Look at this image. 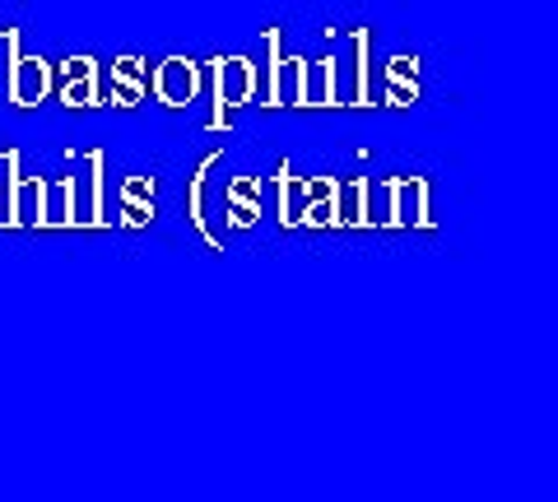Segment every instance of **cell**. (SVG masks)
I'll list each match as a JSON object with an SVG mask.
<instances>
[{
	"label": "cell",
	"instance_id": "obj_14",
	"mask_svg": "<svg viewBox=\"0 0 558 502\" xmlns=\"http://www.w3.org/2000/svg\"><path fill=\"white\" fill-rule=\"evenodd\" d=\"M84 163H89V210H84V223H89V229H108V192H102V168H108V154L94 149Z\"/></svg>",
	"mask_w": 558,
	"mask_h": 502
},
{
	"label": "cell",
	"instance_id": "obj_5",
	"mask_svg": "<svg viewBox=\"0 0 558 502\" xmlns=\"http://www.w3.org/2000/svg\"><path fill=\"white\" fill-rule=\"evenodd\" d=\"M381 196H387V215H381L387 229H433L424 177H387L381 182Z\"/></svg>",
	"mask_w": 558,
	"mask_h": 502
},
{
	"label": "cell",
	"instance_id": "obj_16",
	"mask_svg": "<svg viewBox=\"0 0 558 502\" xmlns=\"http://www.w3.org/2000/svg\"><path fill=\"white\" fill-rule=\"evenodd\" d=\"M256 215H260V205H252V182L247 177L233 182V192H229V223H233V229H252Z\"/></svg>",
	"mask_w": 558,
	"mask_h": 502
},
{
	"label": "cell",
	"instance_id": "obj_10",
	"mask_svg": "<svg viewBox=\"0 0 558 502\" xmlns=\"http://www.w3.org/2000/svg\"><path fill=\"white\" fill-rule=\"evenodd\" d=\"M340 223H354V229H373V182L354 177L340 182Z\"/></svg>",
	"mask_w": 558,
	"mask_h": 502
},
{
	"label": "cell",
	"instance_id": "obj_7",
	"mask_svg": "<svg viewBox=\"0 0 558 502\" xmlns=\"http://www.w3.org/2000/svg\"><path fill=\"white\" fill-rule=\"evenodd\" d=\"M65 65V84H61V102L70 112L75 108H98V98H102V89H98V61L94 57H70V61H61Z\"/></svg>",
	"mask_w": 558,
	"mask_h": 502
},
{
	"label": "cell",
	"instance_id": "obj_8",
	"mask_svg": "<svg viewBox=\"0 0 558 502\" xmlns=\"http://www.w3.org/2000/svg\"><path fill=\"white\" fill-rule=\"evenodd\" d=\"M80 177L47 182V229H80Z\"/></svg>",
	"mask_w": 558,
	"mask_h": 502
},
{
	"label": "cell",
	"instance_id": "obj_12",
	"mask_svg": "<svg viewBox=\"0 0 558 502\" xmlns=\"http://www.w3.org/2000/svg\"><path fill=\"white\" fill-rule=\"evenodd\" d=\"M140 65H145L140 57H121V61L112 65V84H117L112 102H117V108H135V98L149 89V75L140 71Z\"/></svg>",
	"mask_w": 558,
	"mask_h": 502
},
{
	"label": "cell",
	"instance_id": "obj_13",
	"mask_svg": "<svg viewBox=\"0 0 558 502\" xmlns=\"http://www.w3.org/2000/svg\"><path fill=\"white\" fill-rule=\"evenodd\" d=\"M215 163H219V154H205V159H201V168L191 172V192H186V196H191V223H196V233L209 242V247L219 252L223 242L215 237V229H209V219H205V177H209V168H215Z\"/></svg>",
	"mask_w": 558,
	"mask_h": 502
},
{
	"label": "cell",
	"instance_id": "obj_2",
	"mask_svg": "<svg viewBox=\"0 0 558 502\" xmlns=\"http://www.w3.org/2000/svg\"><path fill=\"white\" fill-rule=\"evenodd\" d=\"M209 75H215V112H209V131H229V112L252 102V94L260 89V71L247 57H215L209 61Z\"/></svg>",
	"mask_w": 558,
	"mask_h": 502
},
{
	"label": "cell",
	"instance_id": "obj_3",
	"mask_svg": "<svg viewBox=\"0 0 558 502\" xmlns=\"http://www.w3.org/2000/svg\"><path fill=\"white\" fill-rule=\"evenodd\" d=\"M266 108H303L307 98V61L279 51V28H266Z\"/></svg>",
	"mask_w": 558,
	"mask_h": 502
},
{
	"label": "cell",
	"instance_id": "obj_9",
	"mask_svg": "<svg viewBox=\"0 0 558 502\" xmlns=\"http://www.w3.org/2000/svg\"><path fill=\"white\" fill-rule=\"evenodd\" d=\"M336 102H340V71H336V57L307 61V98H303V108H336Z\"/></svg>",
	"mask_w": 558,
	"mask_h": 502
},
{
	"label": "cell",
	"instance_id": "obj_4",
	"mask_svg": "<svg viewBox=\"0 0 558 502\" xmlns=\"http://www.w3.org/2000/svg\"><path fill=\"white\" fill-rule=\"evenodd\" d=\"M10 51V102L14 108H38V102L51 94V61L43 57H24L20 51V28H0Z\"/></svg>",
	"mask_w": 558,
	"mask_h": 502
},
{
	"label": "cell",
	"instance_id": "obj_6",
	"mask_svg": "<svg viewBox=\"0 0 558 502\" xmlns=\"http://www.w3.org/2000/svg\"><path fill=\"white\" fill-rule=\"evenodd\" d=\"M154 98L163 102V108H191L201 94V65L191 61V57H163L159 65H154Z\"/></svg>",
	"mask_w": 558,
	"mask_h": 502
},
{
	"label": "cell",
	"instance_id": "obj_1",
	"mask_svg": "<svg viewBox=\"0 0 558 502\" xmlns=\"http://www.w3.org/2000/svg\"><path fill=\"white\" fill-rule=\"evenodd\" d=\"M5 229H47V177H24L20 149H5Z\"/></svg>",
	"mask_w": 558,
	"mask_h": 502
},
{
	"label": "cell",
	"instance_id": "obj_11",
	"mask_svg": "<svg viewBox=\"0 0 558 502\" xmlns=\"http://www.w3.org/2000/svg\"><path fill=\"white\" fill-rule=\"evenodd\" d=\"M418 98V57H396L387 65V102L391 108H410Z\"/></svg>",
	"mask_w": 558,
	"mask_h": 502
},
{
	"label": "cell",
	"instance_id": "obj_15",
	"mask_svg": "<svg viewBox=\"0 0 558 502\" xmlns=\"http://www.w3.org/2000/svg\"><path fill=\"white\" fill-rule=\"evenodd\" d=\"M354 65H359V102L354 108H373V28H354Z\"/></svg>",
	"mask_w": 558,
	"mask_h": 502
}]
</instances>
